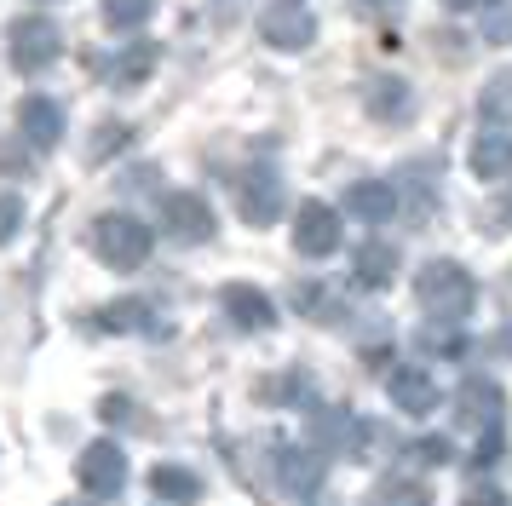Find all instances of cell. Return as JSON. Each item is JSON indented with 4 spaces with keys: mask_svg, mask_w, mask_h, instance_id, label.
Here are the masks:
<instances>
[{
    "mask_svg": "<svg viewBox=\"0 0 512 506\" xmlns=\"http://www.w3.org/2000/svg\"><path fill=\"white\" fill-rule=\"evenodd\" d=\"M150 12H156V0H104V23L110 29H144Z\"/></svg>",
    "mask_w": 512,
    "mask_h": 506,
    "instance_id": "obj_23",
    "label": "cell"
},
{
    "mask_svg": "<svg viewBox=\"0 0 512 506\" xmlns=\"http://www.w3.org/2000/svg\"><path fill=\"white\" fill-rule=\"evenodd\" d=\"M392 276H397V248H386V242H363L357 248V265H351V282L357 288L380 294V288H392Z\"/></svg>",
    "mask_w": 512,
    "mask_h": 506,
    "instance_id": "obj_17",
    "label": "cell"
},
{
    "mask_svg": "<svg viewBox=\"0 0 512 506\" xmlns=\"http://www.w3.org/2000/svg\"><path fill=\"white\" fill-rule=\"evenodd\" d=\"M317 483H323V455L317 449H305V443H277L271 449V489H277V501L288 495L294 506H305L317 495Z\"/></svg>",
    "mask_w": 512,
    "mask_h": 506,
    "instance_id": "obj_3",
    "label": "cell"
},
{
    "mask_svg": "<svg viewBox=\"0 0 512 506\" xmlns=\"http://www.w3.org/2000/svg\"><path fill=\"white\" fill-rule=\"evenodd\" d=\"M300 305H305V317H311V322H340V317H346L340 294H328V288H317V282L300 288Z\"/></svg>",
    "mask_w": 512,
    "mask_h": 506,
    "instance_id": "obj_24",
    "label": "cell"
},
{
    "mask_svg": "<svg viewBox=\"0 0 512 506\" xmlns=\"http://www.w3.org/2000/svg\"><path fill=\"white\" fill-rule=\"evenodd\" d=\"M294 248L305 259H328L340 248V213L328 202H300V213H294Z\"/></svg>",
    "mask_w": 512,
    "mask_h": 506,
    "instance_id": "obj_9",
    "label": "cell"
},
{
    "mask_svg": "<svg viewBox=\"0 0 512 506\" xmlns=\"http://www.w3.org/2000/svg\"><path fill=\"white\" fill-rule=\"evenodd\" d=\"M461 506H512L501 489H472V495H461Z\"/></svg>",
    "mask_w": 512,
    "mask_h": 506,
    "instance_id": "obj_31",
    "label": "cell"
},
{
    "mask_svg": "<svg viewBox=\"0 0 512 506\" xmlns=\"http://www.w3.org/2000/svg\"><path fill=\"white\" fill-rule=\"evenodd\" d=\"M449 12H472V6H489V0H443Z\"/></svg>",
    "mask_w": 512,
    "mask_h": 506,
    "instance_id": "obj_35",
    "label": "cell"
},
{
    "mask_svg": "<svg viewBox=\"0 0 512 506\" xmlns=\"http://www.w3.org/2000/svg\"><path fill=\"white\" fill-rule=\"evenodd\" d=\"M150 495H162L173 506H190V501H202V478L190 466H156L150 472Z\"/></svg>",
    "mask_w": 512,
    "mask_h": 506,
    "instance_id": "obj_20",
    "label": "cell"
},
{
    "mask_svg": "<svg viewBox=\"0 0 512 506\" xmlns=\"http://www.w3.org/2000/svg\"><path fill=\"white\" fill-rule=\"evenodd\" d=\"M87 248L98 253V265H110V271H139L150 248H156V236L144 219L133 213H98L93 230H87Z\"/></svg>",
    "mask_w": 512,
    "mask_h": 506,
    "instance_id": "obj_2",
    "label": "cell"
},
{
    "mask_svg": "<svg viewBox=\"0 0 512 506\" xmlns=\"http://www.w3.org/2000/svg\"><path fill=\"white\" fill-rule=\"evenodd\" d=\"M116 144H127V127H121V121H110V133H104V138L93 133V161H98V156H110Z\"/></svg>",
    "mask_w": 512,
    "mask_h": 506,
    "instance_id": "obj_29",
    "label": "cell"
},
{
    "mask_svg": "<svg viewBox=\"0 0 512 506\" xmlns=\"http://www.w3.org/2000/svg\"><path fill=\"white\" fill-rule=\"evenodd\" d=\"M415 455H426V466H443V460H449V443H443V437H420Z\"/></svg>",
    "mask_w": 512,
    "mask_h": 506,
    "instance_id": "obj_30",
    "label": "cell"
},
{
    "mask_svg": "<svg viewBox=\"0 0 512 506\" xmlns=\"http://www.w3.org/2000/svg\"><path fill=\"white\" fill-rule=\"evenodd\" d=\"M415 305L426 311L432 322H461L472 305H478V282L466 265L455 259H426L415 276Z\"/></svg>",
    "mask_w": 512,
    "mask_h": 506,
    "instance_id": "obj_1",
    "label": "cell"
},
{
    "mask_svg": "<svg viewBox=\"0 0 512 506\" xmlns=\"http://www.w3.org/2000/svg\"><path fill=\"white\" fill-rule=\"evenodd\" d=\"M386 397H392L403 414H432L443 403V391H438V380L426 374L420 363H403V368H392L386 374Z\"/></svg>",
    "mask_w": 512,
    "mask_h": 506,
    "instance_id": "obj_10",
    "label": "cell"
},
{
    "mask_svg": "<svg viewBox=\"0 0 512 506\" xmlns=\"http://www.w3.org/2000/svg\"><path fill=\"white\" fill-rule=\"evenodd\" d=\"M369 506H432V495L415 478H386V483H374Z\"/></svg>",
    "mask_w": 512,
    "mask_h": 506,
    "instance_id": "obj_22",
    "label": "cell"
},
{
    "mask_svg": "<svg viewBox=\"0 0 512 506\" xmlns=\"http://www.w3.org/2000/svg\"><path fill=\"white\" fill-rule=\"evenodd\" d=\"M18 230H24V202H18V196H0V248H6Z\"/></svg>",
    "mask_w": 512,
    "mask_h": 506,
    "instance_id": "obj_28",
    "label": "cell"
},
{
    "mask_svg": "<svg viewBox=\"0 0 512 506\" xmlns=\"http://www.w3.org/2000/svg\"><path fill=\"white\" fill-rule=\"evenodd\" d=\"M346 213L363 219V225H386L397 213V190L386 179H357V184H346Z\"/></svg>",
    "mask_w": 512,
    "mask_h": 506,
    "instance_id": "obj_14",
    "label": "cell"
},
{
    "mask_svg": "<svg viewBox=\"0 0 512 506\" xmlns=\"http://www.w3.org/2000/svg\"><path fill=\"white\" fill-rule=\"evenodd\" d=\"M231 196H236V213L259 230L282 219V173L277 167H242V173H231Z\"/></svg>",
    "mask_w": 512,
    "mask_h": 506,
    "instance_id": "obj_4",
    "label": "cell"
},
{
    "mask_svg": "<svg viewBox=\"0 0 512 506\" xmlns=\"http://www.w3.org/2000/svg\"><path fill=\"white\" fill-rule=\"evenodd\" d=\"M104 414H110V420H133V409H127V397H104Z\"/></svg>",
    "mask_w": 512,
    "mask_h": 506,
    "instance_id": "obj_33",
    "label": "cell"
},
{
    "mask_svg": "<svg viewBox=\"0 0 512 506\" xmlns=\"http://www.w3.org/2000/svg\"><path fill=\"white\" fill-rule=\"evenodd\" d=\"M507 167H512V127H484L478 144H472V173L495 179V173H507Z\"/></svg>",
    "mask_w": 512,
    "mask_h": 506,
    "instance_id": "obj_19",
    "label": "cell"
},
{
    "mask_svg": "<svg viewBox=\"0 0 512 506\" xmlns=\"http://www.w3.org/2000/svg\"><path fill=\"white\" fill-rule=\"evenodd\" d=\"M300 374H271V380H259V403H271L277 409V397H300Z\"/></svg>",
    "mask_w": 512,
    "mask_h": 506,
    "instance_id": "obj_26",
    "label": "cell"
},
{
    "mask_svg": "<svg viewBox=\"0 0 512 506\" xmlns=\"http://www.w3.org/2000/svg\"><path fill=\"white\" fill-rule=\"evenodd\" d=\"M6 52H12V64L24 69V75H41L64 52V35H58L52 18H18L6 29Z\"/></svg>",
    "mask_w": 512,
    "mask_h": 506,
    "instance_id": "obj_5",
    "label": "cell"
},
{
    "mask_svg": "<svg viewBox=\"0 0 512 506\" xmlns=\"http://www.w3.org/2000/svg\"><path fill=\"white\" fill-rule=\"evenodd\" d=\"M484 41H495V46L512 41V0H501V6L484 18Z\"/></svg>",
    "mask_w": 512,
    "mask_h": 506,
    "instance_id": "obj_27",
    "label": "cell"
},
{
    "mask_svg": "<svg viewBox=\"0 0 512 506\" xmlns=\"http://www.w3.org/2000/svg\"><path fill=\"white\" fill-rule=\"evenodd\" d=\"M75 478H81V489H87V495L110 501V495H121V489H127V455H121L110 437H98V443H87V449H81V460H75Z\"/></svg>",
    "mask_w": 512,
    "mask_h": 506,
    "instance_id": "obj_6",
    "label": "cell"
},
{
    "mask_svg": "<svg viewBox=\"0 0 512 506\" xmlns=\"http://www.w3.org/2000/svg\"><path fill=\"white\" fill-rule=\"evenodd\" d=\"M403 0H357V12H374V18H392Z\"/></svg>",
    "mask_w": 512,
    "mask_h": 506,
    "instance_id": "obj_32",
    "label": "cell"
},
{
    "mask_svg": "<svg viewBox=\"0 0 512 506\" xmlns=\"http://www.w3.org/2000/svg\"><path fill=\"white\" fill-rule=\"evenodd\" d=\"M219 305H225V317H231L242 334H265V328H277V305H271V294H259L254 282H231V288L219 294Z\"/></svg>",
    "mask_w": 512,
    "mask_h": 506,
    "instance_id": "obj_12",
    "label": "cell"
},
{
    "mask_svg": "<svg viewBox=\"0 0 512 506\" xmlns=\"http://www.w3.org/2000/svg\"><path fill=\"white\" fill-rule=\"evenodd\" d=\"M93 328H104V334H144V328H156V322H150V305L116 299V305H104V311L93 317Z\"/></svg>",
    "mask_w": 512,
    "mask_h": 506,
    "instance_id": "obj_21",
    "label": "cell"
},
{
    "mask_svg": "<svg viewBox=\"0 0 512 506\" xmlns=\"http://www.w3.org/2000/svg\"><path fill=\"white\" fill-rule=\"evenodd\" d=\"M259 35H265V46H277V52H305V46L317 41V18L305 12L300 0H277L259 18Z\"/></svg>",
    "mask_w": 512,
    "mask_h": 506,
    "instance_id": "obj_7",
    "label": "cell"
},
{
    "mask_svg": "<svg viewBox=\"0 0 512 506\" xmlns=\"http://www.w3.org/2000/svg\"><path fill=\"white\" fill-rule=\"evenodd\" d=\"M18 133H24V144H35V150H52V144L64 138V104L47 98V92H29L24 104H18Z\"/></svg>",
    "mask_w": 512,
    "mask_h": 506,
    "instance_id": "obj_11",
    "label": "cell"
},
{
    "mask_svg": "<svg viewBox=\"0 0 512 506\" xmlns=\"http://www.w3.org/2000/svg\"><path fill=\"white\" fill-rule=\"evenodd\" d=\"M495 213H501V225H512V190H501V196H495Z\"/></svg>",
    "mask_w": 512,
    "mask_h": 506,
    "instance_id": "obj_34",
    "label": "cell"
},
{
    "mask_svg": "<svg viewBox=\"0 0 512 506\" xmlns=\"http://www.w3.org/2000/svg\"><path fill=\"white\" fill-rule=\"evenodd\" d=\"M455 403H461V420H466V426L501 432V386H495V380H484V374H478V380H466Z\"/></svg>",
    "mask_w": 512,
    "mask_h": 506,
    "instance_id": "obj_15",
    "label": "cell"
},
{
    "mask_svg": "<svg viewBox=\"0 0 512 506\" xmlns=\"http://www.w3.org/2000/svg\"><path fill=\"white\" fill-rule=\"evenodd\" d=\"M156 64H162V46H156V41H127L116 58H104V81H110V87H121V92L144 87Z\"/></svg>",
    "mask_w": 512,
    "mask_h": 506,
    "instance_id": "obj_13",
    "label": "cell"
},
{
    "mask_svg": "<svg viewBox=\"0 0 512 506\" xmlns=\"http://www.w3.org/2000/svg\"><path fill=\"white\" fill-rule=\"evenodd\" d=\"M162 225L173 242H213V207L196 190H167L162 196Z\"/></svg>",
    "mask_w": 512,
    "mask_h": 506,
    "instance_id": "obj_8",
    "label": "cell"
},
{
    "mask_svg": "<svg viewBox=\"0 0 512 506\" xmlns=\"http://www.w3.org/2000/svg\"><path fill=\"white\" fill-rule=\"evenodd\" d=\"M363 104H369L374 121H403V115L415 110V92H409V81H397V75H374L369 92H363Z\"/></svg>",
    "mask_w": 512,
    "mask_h": 506,
    "instance_id": "obj_16",
    "label": "cell"
},
{
    "mask_svg": "<svg viewBox=\"0 0 512 506\" xmlns=\"http://www.w3.org/2000/svg\"><path fill=\"white\" fill-rule=\"evenodd\" d=\"M311 437H317L323 449H346V455H357V437H363V426H357L340 403H328V409L311 414Z\"/></svg>",
    "mask_w": 512,
    "mask_h": 506,
    "instance_id": "obj_18",
    "label": "cell"
},
{
    "mask_svg": "<svg viewBox=\"0 0 512 506\" xmlns=\"http://www.w3.org/2000/svg\"><path fill=\"white\" fill-rule=\"evenodd\" d=\"M420 351L461 357V351H466V334H461V328H449V322H426V328H420Z\"/></svg>",
    "mask_w": 512,
    "mask_h": 506,
    "instance_id": "obj_25",
    "label": "cell"
}]
</instances>
